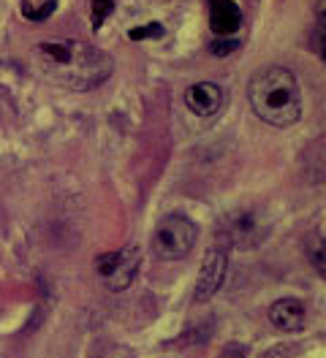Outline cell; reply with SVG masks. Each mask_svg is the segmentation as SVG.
Returning a JSON list of instances; mask_svg holds the SVG:
<instances>
[{"instance_id": "1", "label": "cell", "mask_w": 326, "mask_h": 358, "mask_svg": "<svg viewBox=\"0 0 326 358\" xmlns=\"http://www.w3.org/2000/svg\"><path fill=\"white\" fill-rule=\"evenodd\" d=\"M36 60L47 79L76 92L104 85L115 71V60L109 55L85 41H71V38L41 41L36 46Z\"/></svg>"}, {"instance_id": "2", "label": "cell", "mask_w": 326, "mask_h": 358, "mask_svg": "<svg viewBox=\"0 0 326 358\" xmlns=\"http://www.w3.org/2000/svg\"><path fill=\"white\" fill-rule=\"evenodd\" d=\"M248 98L258 120L272 128H291L302 120V92L297 76L283 66L258 71L248 85Z\"/></svg>"}, {"instance_id": "3", "label": "cell", "mask_w": 326, "mask_h": 358, "mask_svg": "<svg viewBox=\"0 0 326 358\" xmlns=\"http://www.w3.org/2000/svg\"><path fill=\"white\" fill-rule=\"evenodd\" d=\"M199 239V228L185 215H166L153 234V252L161 261H183Z\"/></svg>"}, {"instance_id": "4", "label": "cell", "mask_w": 326, "mask_h": 358, "mask_svg": "<svg viewBox=\"0 0 326 358\" xmlns=\"http://www.w3.org/2000/svg\"><path fill=\"white\" fill-rule=\"evenodd\" d=\"M141 266V247L139 245H125L112 252H104L95 258V274L98 280L106 285V291L122 293L131 288V282L136 280Z\"/></svg>"}, {"instance_id": "5", "label": "cell", "mask_w": 326, "mask_h": 358, "mask_svg": "<svg viewBox=\"0 0 326 358\" xmlns=\"http://www.w3.org/2000/svg\"><path fill=\"white\" fill-rule=\"evenodd\" d=\"M226 271H229V255L220 247H212L204 255L199 277H196V288H193V301L196 304H207L210 299H215V293L223 288L226 282Z\"/></svg>"}, {"instance_id": "6", "label": "cell", "mask_w": 326, "mask_h": 358, "mask_svg": "<svg viewBox=\"0 0 326 358\" xmlns=\"http://www.w3.org/2000/svg\"><path fill=\"white\" fill-rule=\"evenodd\" d=\"M185 106L196 117H215L223 106V90L215 82H196L185 90Z\"/></svg>"}, {"instance_id": "7", "label": "cell", "mask_w": 326, "mask_h": 358, "mask_svg": "<svg viewBox=\"0 0 326 358\" xmlns=\"http://www.w3.org/2000/svg\"><path fill=\"white\" fill-rule=\"evenodd\" d=\"M207 17H210V30L215 33V38H229L242 27V11L234 0H210Z\"/></svg>"}, {"instance_id": "8", "label": "cell", "mask_w": 326, "mask_h": 358, "mask_svg": "<svg viewBox=\"0 0 326 358\" xmlns=\"http://www.w3.org/2000/svg\"><path fill=\"white\" fill-rule=\"evenodd\" d=\"M269 320H272V326H275L278 331H288V334L302 331L304 304L299 301V299H291V296L278 299V301L269 307Z\"/></svg>"}, {"instance_id": "9", "label": "cell", "mask_w": 326, "mask_h": 358, "mask_svg": "<svg viewBox=\"0 0 326 358\" xmlns=\"http://www.w3.org/2000/svg\"><path fill=\"white\" fill-rule=\"evenodd\" d=\"M229 231H232V239L239 247H258V242L267 236V225L258 223L253 212L236 215L232 220V225H229Z\"/></svg>"}, {"instance_id": "10", "label": "cell", "mask_w": 326, "mask_h": 358, "mask_svg": "<svg viewBox=\"0 0 326 358\" xmlns=\"http://www.w3.org/2000/svg\"><path fill=\"white\" fill-rule=\"evenodd\" d=\"M112 14H115V0H90V22H93L95 30Z\"/></svg>"}, {"instance_id": "11", "label": "cell", "mask_w": 326, "mask_h": 358, "mask_svg": "<svg viewBox=\"0 0 326 358\" xmlns=\"http://www.w3.org/2000/svg\"><path fill=\"white\" fill-rule=\"evenodd\" d=\"M166 33V27L161 22H150V24H139L134 30H128V38L131 41H144V38H161Z\"/></svg>"}, {"instance_id": "12", "label": "cell", "mask_w": 326, "mask_h": 358, "mask_svg": "<svg viewBox=\"0 0 326 358\" xmlns=\"http://www.w3.org/2000/svg\"><path fill=\"white\" fill-rule=\"evenodd\" d=\"M55 8H57V0H47V3H41V8H30V6L24 3L22 14H24V20H33V22H44L49 14H55Z\"/></svg>"}, {"instance_id": "13", "label": "cell", "mask_w": 326, "mask_h": 358, "mask_svg": "<svg viewBox=\"0 0 326 358\" xmlns=\"http://www.w3.org/2000/svg\"><path fill=\"white\" fill-rule=\"evenodd\" d=\"M236 49H239V41H236V38H215L210 44V52L215 57H226V55H232Z\"/></svg>"}, {"instance_id": "14", "label": "cell", "mask_w": 326, "mask_h": 358, "mask_svg": "<svg viewBox=\"0 0 326 358\" xmlns=\"http://www.w3.org/2000/svg\"><path fill=\"white\" fill-rule=\"evenodd\" d=\"M318 41H321V52L326 57V0H321V6H318Z\"/></svg>"}, {"instance_id": "15", "label": "cell", "mask_w": 326, "mask_h": 358, "mask_svg": "<svg viewBox=\"0 0 326 358\" xmlns=\"http://www.w3.org/2000/svg\"><path fill=\"white\" fill-rule=\"evenodd\" d=\"M313 264H316V268L321 274H326V247H316L313 250Z\"/></svg>"}, {"instance_id": "16", "label": "cell", "mask_w": 326, "mask_h": 358, "mask_svg": "<svg viewBox=\"0 0 326 358\" xmlns=\"http://www.w3.org/2000/svg\"><path fill=\"white\" fill-rule=\"evenodd\" d=\"M220 358H248V356H245V350H242L239 345H229V348L220 353Z\"/></svg>"}]
</instances>
